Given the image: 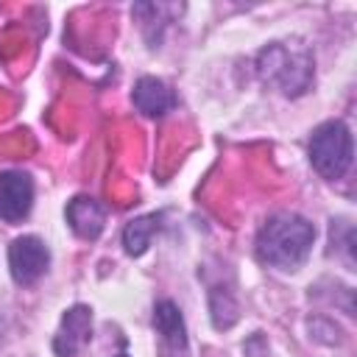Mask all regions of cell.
<instances>
[{
  "label": "cell",
  "mask_w": 357,
  "mask_h": 357,
  "mask_svg": "<svg viewBox=\"0 0 357 357\" xmlns=\"http://www.w3.org/2000/svg\"><path fill=\"white\" fill-rule=\"evenodd\" d=\"M315 243V226L296 215V212H279L271 215L259 234H257V257L262 265H271L276 271H298Z\"/></svg>",
  "instance_id": "cell-1"
},
{
  "label": "cell",
  "mask_w": 357,
  "mask_h": 357,
  "mask_svg": "<svg viewBox=\"0 0 357 357\" xmlns=\"http://www.w3.org/2000/svg\"><path fill=\"white\" fill-rule=\"evenodd\" d=\"M257 73L282 95H301L310 89L315 75L312 53L301 42H271L257 56Z\"/></svg>",
  "instance_id": "cell-2"
},
{
  "label": "cell",
  "mask_w": 357,
  "mask_h": 357,
  "mask_svg": "<svg viewBox=\"0 0 357 357\" xmlns=\"http://www.w3.org/2000/svg\"><path fill=\"white\" fill-rule=\"evenodd\" d=\"M351 156H354V139H351V131L346 123L329 120L312 131L310 162L324 178L335 181V178L346 176V170L351 167Z\"/></svg>",
  "instance_id": "cell-3"
},
{
  "label": "cell",
  "mask_w": 357,
  "mask_h": 357,
  "mask_svg": "<svg viewBox=\"0 0 357 357\" xmlns=\"http://www.w3.org/2000/svg\"><path fill=\"white\" fill-rule=\"evenodd\" d=\"M47 265H50V251L33 234L17 237L8 245V268L17 284H33L39 276H45Z\"/></svg>",
  "instance_id": "cell-4"
},
{
  "label": "cell",
  "mask_w": 357,
  "mask_h": 357,
  "mask_svg": "<svg viewBox=\"0 0 357 357\" xmlns=\"http://www.w3.org/2000/svg\"><path fill=\"white\" fill-rule=\"evenodd\" d=\"M33 206V181L22 170L0 173V220L20 223Z\"/></svg>",
  "instance_id": "cell-5"
},
{
  "label": "cell",
  "mask_w": 357,
  "mask_h": 357,
  "mask_svg": "<svg viewBox=\"0 0 357 357\" xmlns=\"http://www.w3.org/2000/svg\"><path fill=\"white\" fill-rule=\"evenodd\" d=\"M153 329L159 335L162 357H187V329L178 307L173 301H156L153 307Z\"/></svg>",
  "instance_id": "cell-6"
},
{
  "label": "cell",
  "mask_w": 357,
  "mask_h": 357,
  "mask_svg": "<svg viewBox=\"0 0 357 357\" xmlns=\"http://www.w3.org/2000/svg\"><path fill=\"white\" fill-rule=\"evenodd\" d=\"M89 337H92V312H89V307L75 304L61 318V326L53 340V351L59 357H73L89 343Z\"/></svg>",
  "instance_id": "cell-7"
},
{
  "label": "cell",
  "mask_w": 357,
  "mask_h": 357,
  "mask_svg": "<svg viewBox=\"0 0 357 357\" xmlns=\"http://www.w3.org/2000/svg\"><path fill=\"white\" fill-rule=\"evenodd\" d=\"M131 100H134L137 112H142L145 117H162V114H167L176 106V92L165 81L145 75V78H139L134 84Z\"/></svg>",
  "instance_id": "cell-8"
},
{
  "label": "cell",
  "mask_w": 357,
  "mask_h": 357,
  "mask_svg": "<svg viewBox=\"0 0 357 357\" xmlns=\"http://www.w3.org/2000/svg\"><path fill=\"white\" fill-rule=\"evenodd\" d=\"M67 223L70 229L84 237V240H95L100 231H103V223H106V212L103 206L95 201V198H86V195H78L67 204Z\"/></svg>",
  "instance_id": "cell-9"
},
{
  "label": "cell",
  "mask_w": 357,
  "mask_h": 357,
  "mask_svg": "<svg viewBox=\"0 0 357 357\" xmlns=\"http://www.w3.org/2000/svg\"><path fill=\"white\" fill-rule=\"evenodd\" d=\"M159 220H162V215H142V218H134L126 229H123V245H126V251L128 254H134V257H139L148 245H151V240H153V234L159 231Z\"/></svg>",
  "instance_id": "cell-10"
},
{
  "label": "cell",
  "mask_w": 357,
  "mask_h": 357,
  "mask_svg": "<svg viewBox=\"0 0 357 357\" xmlns=\"http://www.w3.org/2000/svg\"><path fill=\"white\" fill-rule=\"evenodd\" d=\"M114 357H128V354H126V351H120V354H114Z\"/></svg>",
  "instance_id": "cell-11"
}]
</instances>
